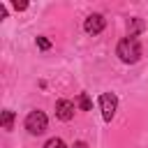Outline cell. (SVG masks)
<instances>
[{
	"mask_svg": "<svg viewBox=\"0 0 148 148\" xmlns=\"http://www.w3.org/2000/svg\"><path fill=\"white\" fill-rule=\"evenodd\" d=\"M104 25H106V18H104L102 14H90V16L83 21V30H86L88 35H97V32H102Z\"/></svg>",
	"mask_w": 148,
	"mask_h": 148,
	"instance_id": "4",
	"label": "cell"
},
{
	"mask_svg": "<svg viewBox=\"0 0 148 148\" xmlns=\"http://www.w3.org/2000/svg\"><path fill=\"white\" fill-rule=\"evenodd\" d=\"M79 104H81V109H83V111H90V106H92V104H90V97H88L86 92H81V95H79Z\"/></svg>",
	"mask_w": 148,
	"mask_h": 148,
	"instance_id": "7",
	"label": "cell"
},
{
	"mask_svg": "<svg viewBox=\"0 0 148 148\" xmlns=\"http://www.w3.org/2000/svg\"><path fill=\"white\" fill-rule=\"evenodd\" d=\"M99 106H102V116H104V120L109 123V120L116 116V109H118V97H116L113 92H104V95L99 97Z\"/></svg>",
	"mask_w": 148,
	"mask_h": 148,
	"instance_id": "3",
	"label": "cell"
},
{
	"mask_svg": "<svg viewBox=\"0 0 148 148\" xmlns=\"http://www.w3.org/2000/svg\"><path fill=\"white\" fill-rule=\"evenodd\" d=\"M56 116L60 120H72L74 118V102L69 99H58L56 102Z\"/></svg>",
	"mask_w": 148,
	"mask_h": 148,
	"instance_id": "5",
	"label": "cell"
},
{
	"mask_svg": "<svg viewBox=\"0 0 148 148\" xmlns=\"http://www.w3.org/2000/svg\"><path fill=\"white\" fill-rule=\"evenodd\" d=\"M44 148H67V146H65L62 139H49V141L44 143Z\"/></svg>",
	"mask_w": 148,
	"mask_h": 148,
	"instance_id": "8",
	"label": "cell"
},
{
	"mask_svg": "<svg viewBox=\"0 0 148 148\" xmlns=\"http://www.w3.org/2000/svg\"><path fill=\"white\" fill-rule=\"evenodd\" d=\"M14 7H16V9H25V7H28V2H18V0H16V2H14Z\"/></svg>",
	"mask_w": 148,
	"mask_h": 148,
	"instance_id": "10",
	"label": "cell"
},
{
	"mask_svg": "<svg viewBox=\"0 0 148 148\" xmlns=\"http://www.w3.org/2000/svg\"><path fill=\"white\" fill-rule=\"evenodd\" d=\"M74 148H88V146H86L83 141H76V143H74Z\"/></svg>",
	"mask_w": 148,
	"mask_h": 148,
	"instance_id": "11",
	"label": "cell"
},
{
	"mask_svg": "<svg viewBox=\"0 0 148 148\" xmlns=\"http://www.w3.org/2000/svg\"><path fill=\"white\" fill-rule=\"evenodd\" d=\"M116 53H118V58H120L123 62L134 65V62L141 58V44H139V39H136V37H125V39H120V42H118Z\"/></svg>",
	"mask_w": 148,
	"mask_h": 148,
	"instance_id": "1",
	"label": "cell"
},
{
	"mask_svg": "<svg viewBox=\"0 0 148 148\" xmlns=\"http://www.w3.org/2000/svg\"><path fill=\"white\" fill-rule=\"evenodd\" d=\"M46 123H49V118L44 111H30L25 116V130L30 134H42L46 130Z\"/></svg>",
	"mask_w": 148,
	"mask_h": 148,
	"instance_id": "2",
	"label": "cell"
},
{
	"mask_svg": "<svg viewBox=\"0 0 148 148\" xmlns=\"http://www.w3.org/2000/svg\"><path fill=\"white\" fill-rule=\"evenodd\" d=\"M12 125H14V111L5 109V111H2V127H5V130H12Z\"/></svg>",
	"mask_w": 148,
	"mask_h": 148,
	"instance_id": "6",
	"label": "cell"
},
{
	"mask_svg": "<svg viewBox=\"0 0 148 148\" xmlns=\"http://www.w3.org/2000/svg\"><path fill=\"white\" fill-rule=\"evenodd\" d=\"M37 46H39V49H44V51H46V49H51V42H49V39H46V37H37Z\"/></svg>",
	"mask_w": 148,
	"mask_h": 148,
	"instance_id": "9",
	"label": "cell"
}]
</instances>
